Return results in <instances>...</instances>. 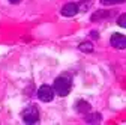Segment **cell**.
<instances>
[{"label": "cell", "mask_w": 126, "mask_h": 125, "mask_svg": "<svg viewBox=\"0 0 126 125\" xmlns=\"http://www.w3.org/2000/svg\"><path fill=\"white\" fill-rule=\"evenodd\" d=\"M75 110H77L78 113H81V115H87V113L92 110V107H90L89 103H86V101H83V100H78V101L75 103Z\"/></svg>", "instance_id": "obj_6"}, {"label": "cell", "mask_w": 126, "mask_h": 125, "mask_svg": "<svg viewBox=\"0 0 126 125\" xmlns=\"http://www.w3.org/2000/svg\"><path fill=\"white\" fill-rule=\"evenodd\" d=\"M90 5H92V0H83V3H81V5H78V8H80V11L86 12V11L90 8Z\"/></svg>", "instance_id": "obj_11"}, {"label": "cell", "mask_w": 126, "mask_h": 125, "mask_svg": "<svg viewBox=\"0 0 126 125\" xmlns=\"http://www.w3.org/2000/svg\"><path fill=\"white\" fill-rule=\"evenodd\" d=\"M23 121L26 124H36L39 121V110L36 105H29L26 110L23 112Z\"/></svg>", "instance_id": "obj_2"}, {"label": "cell", "mask_w": 126, "mask_h": 125, "mask_svg": "<svg viewBox=\"0 0 126 125\" xmlns=\"http://www.w3.org/2000/svg\"><path fill=\"white\" fill-rule=\"evenodd\" d=\"M78 11H80V8H78L77 3H66L62 8V15L63 17H74Z\"/></svg>", "instance_id": "obj_5"}, {"label": "cell", "mask_w": 126, "mask_h": 125, "mask_svg": "<svg viewBox=\"0 0 126 125\" xmlns=\"http://www.w3.org/2000/svg\"><path fill=\"white\" fill-rule=\"evenodd\" d=\"M126 0H101V3L105 5V6H110V5H120V3H125Z\"/></svg>", "instance_id": "obj_10"}, {"label": "cell", "mask_w": 126, "mask_h": 125, "mask_svg": "<svg viewBox=\"0 0 126 125\" xmlns=\"http://www.w3.org/2000/svg\"><path fill=\"white\" fill-rule=\"evenodd\" d=\"M78 50H81L83 53H92L93 51V44L89 42V41H84L78 45Z\"/></svg>", "instance_id": "obj_8"}, {"label": "cell", "mask_w": 126, "mask_h": 125, "mask_svg": "<svg viewBox=\"0 0 126 125\" xmlns=\"http://www.w3.org/2000/svg\"><path fill=\"white\" fill-rule=\"evenodd\" d=\"M9 2H11V3H14V5H17V3H20V2H21V0H9Z\"/></svg>", "instance_id": "obj_13"}, {"label": "cell", "mask_w": 126, "mask_h": 125, "mask_svg": "<svg viewBox=\"0 0 126 125\" xmlns=\"http://www.w3.org/2000/svg\"><path fill=\"white\" fill-rule=\"evenodd\" d=\"M108 14H110V12H105V11H98V12H96V14H94L93 17H92V20H93V21H96L98 18H107V17H108Z\"/></svg>", "instance_id": "obj_9"}, {"label": "cell", "mask_w": 126, "mask_h": 125, "mask_svg": "<svg viewBox=\"0 0 126 125\" xmlns=\"http://www.w3.org/2000/svg\"><path fill=\"white\" fill-rule=\"evenodd\" d=\"M101 121H102V116L99 113H92V112H89L86 115V122L87 124H99Z\"/></svg>", "instance_id": "obj_7"}, {"label": "cell", "mask_w": 126, "mask_h": 125, "mask_svg": "<svg viewBox=\"0 0 126 125\" xmlns=\"http://www.w3.org/2000/svg\"><path fill=\"white\" fill-rule=\"evenodd\" d=\"M53 87H54L57 95L66 97L68 93L71 92V87H72V79H71V75L69 74H63V75L57 77L54 84H53Z\"/></svg>", "instance_id": "obj_1"}, {"label": "cell", "mask_w": 126, "mask_h": 125, "mask_svg": "<svg viewBox=\"0 0 126 125\" xmlns=\"http://www.w3.org/2000/svg\"><path fill=\"white\" fill-rule=\"evenodd\" d=\"M54 93H56L54 87H51L50 84H42L38 89V98L41 101H44V103H50L54 98Z\"/></svg>", "instance_id": "obj_3"}, {"label": "cell", "mask_w": 126, "mask_h": 125, "mask_svg": "<svg viewBox=\"0 0 126 125\" xmlns=\"http://www.w3.org/2000/svg\"><path fill=\"white\" fill-rule=\"evenodd\" d=\"M110 42H111V45L114 47V48H117V50L126 48V36L122 35V33H113Z\"/></svg>", "instance_id": "obj_4"}, {"label": "cell", "mask_w": 126, "mask_h": 125, "mask_svg": "<svg viewBox=\"0 0 126 125\" xmlns=\"http://www.w3.org/2000/svg\"><path fill=\"white\" fill-rule=\"evenodd\" d=\"M117 24H119L120 27H125V29H126V12L122 14L120 17L117 18Z\"/></svg>", "instance_id": "obj_12"}]
</instances>
